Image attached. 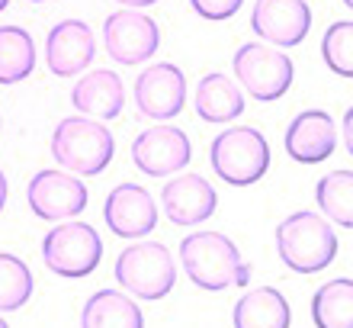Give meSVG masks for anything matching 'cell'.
Wrapping results in <instances>:
<instances>
[{
	"label": "cell",
	"instance_id": "16",
	"mask_svg": "<svg viewBox=\"0 0 353 328\" xmlns=\"http://www.w3.org/2000/svg\"><path fill=\"white\" fill-rule=\"evenodd\" d=\"M161 206L174 225H199L219 206V193L203 174H176L161 190Z\"/></svg>",
	"mask_w": 353,
	"mask_h": 328
},
{
	"label": "cell",
	"instance_id": "26",
	"mask_svg": "<svg viewBox=\"0 0 353 328\" xmlns=\"http://www.w3.org/2000/svg\"><path fill=\"white\" fill-rule=\"evenodd\" d=\"M190 7L196 17L219 23V19H232L244 7V0H190Z\"/></svg>",
	"mask_w": 353,
	"mask_h": 328
},
{
	"label": "cell",
	"instance_id": "23",
	"mask_svg": "<svg viewBox=\"0 0 353 328\" xmlns=\"http://www.w3.org/2000/svg\"><path fill=\"white\" fill-rule=\"evenodd\" d=\"M315 203L327 222L353 229V171H327L315 184Z\"/></svg>",
	"mask_w": 353,
	"mask_h": 328
},
{
	"label": "cell",
	"instance_id": "33",
	"mask_svg": "<svg viewBox=\"0 0 353 328\" xmlns=\"http://www.w3.org/2000/svg\"><path fill=\"white\" fill-rule=\"evenodd\" d=\"M32 3H42V0H32Z\"/></svg>",
	"mask_w": 353,
	"mask_h": 328
},
{
	"label": "cell",
	"instance_id": "20",
	"mask_svg": "<svg viewBox=\"0 0 353 328\" xmlns=\"http://www.w3.org/2000/svg\"><path fill=\"white\" fill-rule=\"evenodd\" d=\"M81 325L84 328H141L145 316H141L139 302L125 296L119 290H97L81 309Z\"/></svg>",
	"mask_w": 353,
	"mask_h": 328
},
{
	"label": "cell",
	"instance_id": "22",
	"mask_svg": "<svg viewBox=\"0 0 353 328\" xmlns=\"http://www.w3.org/2000/svg\"><path fill=\"white\" fill-rule=\"evenodd\" d=\"M36 71V42L23 26H0V84H19Z\"/></svg>",
	"mask_w": 353,
	"mask_h": 328
},
{
	"label": "cell",
	"instance_id": "31",
	"mask_svg": "<svg viewBox=\"0 0 353 328\" xmlns=\"http://www.w3.org/2000/svg\"><path fill=\"white\" fill-rule=\"evenodd\" d=\"M3 325H7V322H3V312H0V328H3Z\"/></svg>",
	"mask_w": 353,
	"mask_h": 328
},
{
	"label": "cell",
	"instance_id": "30",
	"mask_svg": "<svg viewBox=\"0 0 353 328\" xmlns=\"http://www.w3.org/2000/svg\"><path fill=\"white\" fill-rule=\"evenodd\" d=\"M7 7H10V0H0V13H3Z\"/></svg>",
	"mask_w": 353,
	"mask_h": 328
},
{
	"label": "cell",
	"instance_id": "9",
	"mask_svg": "<svg viewBox=\"0 0 353 328\" xmlns=\"http://www.w3.org/2000/svg\"><path fill=\"white\" fill-rule=\"evenodd\" d=\"M87 187L81 184L77 174L68 171H36L29 177L26 187V203L32 209V216L42 222H61V219H74L87 209Z\"/></svg>",
	"mask_w": 353,
	"mask_h": 328
},
{
	"label": "cell",
	"instance_id": "32",
	"mask_svg": "<svg viewBox=\"0 0 353 328\" xmlns=\"http://www.w3.org/2000/svg\"><path fill=\"white\" fill-rule=\"evenodd\" d=\"M344 3H347V7H350V10H353V0H344Z\"/></svg>",
	"mask_w": 353,
	"mask_h": 328
},
{
	"label": "cell",
	"instance_id": "11",
	"mask_svg": "<svg viewBox=\"0 0 353 328\" xmlns=\"http://www.w3.org/2000/svg\"><path fill=\"white\" fill-rule=\"evenodd\" d=\"M132 100L135 110L145 119H174L183 113L186 104V77L183 68L170 65V61H158V65L145 68L132 87Z\"/></svg>",
	"mask_w": 353,
	"mask_h": 328
},
{
	"label": "cell",
	"instance_id": "24",
	"mask_svg": "<svg viewBox=\"0 0 353 328\" xmlns=\"http://www.w3.org/2000/svg\"><path fill=\"white\" fill-rule=\"evenodd\" d=\"M36 280L29 264L17 254L0 251V312H17L32 300Z\"/></svg>",
	"mask_w": 353,
	"mask_h": 328
},
{
	"label": "cell",
	"instance_id": "3",
	"mask_svg": "<svg viewBox=\"0 0 353 328\" xmlns=\"http://www.w3.org/2000/svg\"><path fill=\"white\" fill-rule=\"evenodd\" d=\"M52 155L77 177H97L116 155V139L106 122L90 116H68L52 132Z\"/></svg>",
	"mask_w": 353,
	"mask_h": 328
},
{
	"label": "cell",
	"instance_id": "1",
	"mask_svg": "<svg viewBox=\"0 0 353 328\" xmlns=\"http://www.w3.org/2000/svg\"><path fill=\"white\" fill-rule=\"evenodd\" d=\"M180 264L193 287L222 293L228 287H244L251 280V264L241 258V248L225 232H193L180 244Z\"/></svg>",
	"mask_w": 353,
	"mask_h": 328
},
{
	"label": "cell",
	"instance_id": "5",
	"mask_svg": "<svg viewBox=\"0 0 353 328\" xmlns=\"http://www.w3.org/2000/svg\"><path fill=\"white\" fill-rule=\"evenodd\" d=\"M116 280L135 300H164L176 283L174 254L161 242H135L116 258Z\"/></svg>",
	"mask_w": 353,
	"mask_h": 328
},
{
	"label": "cell",
	"instance_id": "14",
	"mask_svg": "<svg viewBox=\"0 0 353 328\" xmlns=\"http://www.w3.org/2000/svg\"><path fill=\"white\" fill-rule=\"evenodd\" d=\"M97 55V39L84 19H61L48 29L46 39V65L55 77H77L90 68Z\"/></svg>",
	"mask_w": 353,
	"mask_h": 328
},
{
	"label": "cell",
	"instance_id": "18",
	"mask_svg": "<svg viewBox=\"0 0 353 328\" xmlns=\"http://www.w3.org/2000/svg\"><path fill=\"white\" fill-rule=\"evenodd\" d=\"M196 116L203 122H234L244 113V90L228 75H203L193 90Z\"/></svg>",
	"mask_w": 353,
	"mask_h": 328
},
{
	"label": "cell",
	"instance_id": "19",
	"mask_svg": "<svg viewBox=\"0 0 353 328\" xmlns=\"http://www.w3.org/2000/svg\"><path fill=\"white\" fill-rule=\"evenodd\" d=\"M232 322L238 328H286L292 322V309H289L286 296L273 287H261V290L244 293L234 302Z\"/></svg>",
	"mask_w": 353,
	"mask_h": 328
},
{
	"label": "cell",
	"instance_id": "6",
	"mask_svg": "<svg viewBox=\"0 0 353 328\" xmlns=\"http://www.w3.org/2000/svg\"><path fill=\"white\" fill-rule=\"evenodd\" d=\"M234 81L241 84L244 94H251L261 104H273L292 87L296 77V65L289 61V55L276 46L267 42H244L232 58Z\"/></svg>",
	"mask_w": 353,
	"mask_h": 328
},
{
	"label": "cell",
	"instance_id": "25",
	"mask_svg": "<svg viewBox=\"0 0 353 328\" xmlns=\"http://www.w3.org/2000/svg\"><path fill=\"white\" fill-rule=\"evenodd\" d=\"M321 58L337 77H353V19L327 26L321 39Z\"/></svg>",
	"mask_w": 353,
	"mask_h": 328
},
{
	"label": "cell",
	"instance_id": "4",
	"mask_svg": "<svg viewBox=\"0 0 353 328\" xmlns=\"http://www.w3.org/2000/svg\"><path fill=\"white\" fill-rule=\"evenodd\" d=\"M209 164L225 184L251 187L270 171V142L254 126H232L212 139Z\"/></svg>",
	"mask_w": 353,
	"mask_h": 328
},
{
	"label": "cell",
	"instance_id": "17",
	"mask_svg": "<svg viewBox=\"0 0 353 328\" xmlns=\"http://www.w3.org/2000/svg\"><path fill=\"white\" fill-rule=\"evenodd\" d=\"M71 104L81 116H90V119H116L125 106V84L122 77L110 68H97V71H87L81 75V81L71 90Z\"/></svg>",
	"mask_w": 353,
	"mask_h": 328
},
{
	"label": "cell",
	"instance_id": "12",
	"mask_svg": "<svg viewBox=\"0 0 353 328\" xmlns=\"http://www.w3.org/2000/svg\"><path fill=\"white\" fill-rule=\"evenodd\" d=\"M251 29L276 48H296L312 29V7L305 0H257L251 10Z\"/></svg>",
	"mask_w": 353,
	"mask_h": 328
},
{
	"label": "cell",
	"instance_id": "27",
	"mask_svg": "<svg viewBox=\"0 0 353 328\" xmlns=\"http://www.w3.org/2000/svg\"><path fill=\"white\" fill-rule=\"evenodd\" d=\"M341 139H344V148L353 155V106L344 113V119H341Z\"/></svg>",
	"mask_w": 353,
	"mask_h": 328
},
{
	"label": "cell",
	"instance_id": "29",
	"mask_svg": "<svg viewBox=\"0 0 353 328\" xmlns=\"http://www.w3.org/2000/svg\"><path fill=\"white\" fill-rule=\"evenodd\" d=\"M116 3H125V7L145 10V7H151V3H158V0H116Z\"/></svg>",
	"mask_w": 353,
	"mask_h": 328
},
{
	"label": "cell",
	"instance_id": "28",
	"mask_svg": "<svg viewBox=\"0 0 353 328\" xmlns=\"http://www.w3.org/2000/svg\"><path fill=\"white\" fill-rule=\"evenodd\" d=\"M7 193H10V184H7V177H3V171H0V213L7 206Z\"/></svg>",
	"mask_w": 353,
	"mask_h": 328
},
{
	"label": "cell",
	"instance_id": "2",
	"mask_svg": "<svg viewBox=\"0 0 353 328\" xmlns=\"http://www.w3.org/2000/svg\"><path fill=\"white\" fill-rule=\"evenodd\" d=\"M276 254L292 273H321L334 264L341 244H337L334 225L312 209L289 213L276 225Z\"/></svg>",
	"mask_w": 353,
	"mask_h": 328
},
{
	"label": "cell",
	"instance_id": "10",
	"mask_svg": "<svg viewBox=\"0 0 353 328\" xmlns=\"http://www.w3.org/2000/svg\"><path fill=\"white\" fill-rule=\"evenodd\" d=\"M190 158H193V145L186 139V132L174 122H158V126L139 132L132 142V161L148 177L180 174L190 164Z\"/></svg>",
	"mask_w": 353,
	"mask_h": 328
},
{
	"label": "cell",
	"instance_id": "13",
	"mask_svg": "<svg viewBox=\"0 0 353 328\" xmlns=\"http://www.w3.org/2000/svg\"><path fill=\"white\" fill-rule=\"evenodd\" d=\"M103 219L119 238H145L158 225V203L139 184H119L103 203Z\"/></svg>",
	"mask_w": 353,
	"mask_h": 328
},
{
	"label": "cell",
	"instance_id": "7",
	"mask_svg": "<svg viewBox=\"0 0 353 328\" xmlns=\"http://www.w3.org/2000/svg\"><path fill=\"white\" fill-rule=\"evenodd\" d=\"M42 261L52 273L81 280L90 277L103 261V238L90 222H65L48 229L42 238Z\"/></svg>",
	"mask_w": 353,
	"mask_h": 328
},
{
	"label": "cell",
	"instance_id": "21",
	"mask_svg": "<svg viewBox=\"0 0 353 328\" xmlns=\"http://www.w3.org/2000/svg\"><path fill=\"white\" fill-rule=\"evenodd\" d=\"M312 319L318 328H353V280L334 277L312 296Z\"/></svg>",
	"mask_w": 353,
	"mask_h": 328
},
{
	"label": "cell",
	"instance_id": "8",
	"mask_svg": "<svg viewBox=\"0 0 353 328\" xmlns=\"http://www.w3.org/2000/svg\"><path fill=\"white\" fill-rule=\"evenodd\" d=\"M103 46L116 65H145L161 46V29L141 10L110 13L103 23Z\"/></svg>",
	"mask_w": 353,
	"mask_h": 328
},
{
	"label": "cell",
	"instance_id": "15",
	"mask_svg": "<svg viewBox=\"0 0 353 328\" xmlns=\"http://www.w3.org/2000/svg\"><path fill=\"white\" fill-rule=\"evenodd\" d=\"M286 155L299 164H321L337 148V122L325 110H302L283 135Z\"/></svg>",
	"mask_w": 353,
	"mask_h": 328
}]
</instances>
